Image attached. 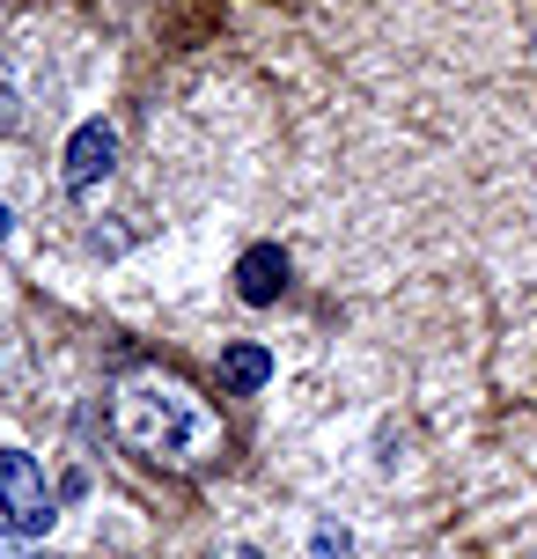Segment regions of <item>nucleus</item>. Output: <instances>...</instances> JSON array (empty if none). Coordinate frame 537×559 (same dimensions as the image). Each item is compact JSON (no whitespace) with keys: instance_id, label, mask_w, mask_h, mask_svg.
Instances as JSON below:
<instances>
[{"instance_id":"obj_1","label":"nucleus","mask_w":537,"mask_h":559,"mask_svg":"<svg viewBox=\"0 0 537 559\" xmlns=\"http://www.w3.org/2000/svg\"><path fill=\"white\" fill-rule=\"evenodd\" d=\"M111 427H118V442L141 464H155V472H206L228 449L222 413L192 383H177V376H126L111 391Z\"/></svg>"},{"instance_id":"obj_2","label":"nucleus","mask_w":537,"mask_h":559,"mask_svg":"<svg viewBox=\"0 0 537 559\" xmlns=\"http://www.w3.org/2000/svg\"><path fill=\"white\" fill-rule=\"evenodd\" d=\"M0 515H8V531H23V537L52 531L59 493H52V478H45V464L29 449H0Z\"/></svg>"},{"instance_id":"obj_3","label":"nucleus","mask_w":537,"mask_h":559,"mask_svg":"<svg viewBox=\"0 0 537 559\" xmlns=\"http://www.w3.org/2000/svg\"><path fill=\"white\" fill-rule=\"evenodd\" d=\"M111 169H118V126H111V118H82V126L67 133V155H59L67 192H74V199H96Z\"/></svg>"},{"instance_id":"obj_4","label":"nucleus","mask_w":537,"mask_h":559,"mask_svg":"<svg viewBox=\"0 0 537 559\" xmlns=\"http://www.w3.org/2000/svg\"><path fill=\"white\" fill-rule=\"evenodd\" d=\"M287 251L281 243H251V251L236 258V302H251V309H273L287 295Z\"/></svg>"},{"instance_id":"obj_5","label":"nucleus","mask_w":537,"mask_h":559,"mask_svg":"<svg viewBox=\"0 0 537 559\" xmlns=\"http://www.w3.org/2000/svg\"><path fill=\"white\" fill-rule=\"evenodd\" d=\"M265 383H273V346H258V338H228V346H222V391L258 397Z\"/></svg>"},{"instance_id":"obj_6","label":"nucleus","mask_w":537,"mask_h":559,"mask_svg":"<svg viewBox=\"0 0 537 559\" xmlns=\"http://www.w3.org/2000/svg\"><path fill=\"white\" fill-rule=\"evenodd\" d=\"M317 559H354V537L339 523H317Z\"/></svg>"},{"instance_id":"obj_7","label":"nucleus","mask_w":537,"mask_h":559,"mask_svg":"<svg viewBox=\"0 0 537 559\" xmlns=\"http://www.w3.org/2000/svg\"><path fill=\"white\" fill-rule=\"evenodd\" d=\"M0 559H52V552H37V545H23V531H0Z\"/></svg>"},{"instance_id":"obj_8","label":"nucleus","mask_w":537,"mask_h":559,"mask_svg":"<svg viewBox=\"0 0 537 559\" xmlns=\"http://www.w3.org/2000/svg\"><path fill=\"white\" fill-rule=\"evenodd\" d=\"M15 126V82H8V59H0V133Z\"/></svg>"},{"instance_id":"obj_9","label":"nucleus","mask_w":537,"mask_h":559,"mask_svg":"<svg viewBox=\"0 0 537 559\" xmlns=\"http://www.w3.org/2000/svg\"><path fill=\"white\" fill-rule=\"evenodd\" d=\"M8 228H15V214H8V206H0V243H8Z\"/></svg>"},{"instance_id":"obj_10","label":"nucleus","mask_w":537,"mask_h":559,"mask_svg":"<svg viewBox=\"0 0 537 559\" xmlns=\"http://www.w3.org/2000/svg\"><path fill=\"white\" fill-rule=\"evenodd\" d=\"M236 559H265V552H258V545H243V552H236Z\"/></svg>"}]
</instances>
